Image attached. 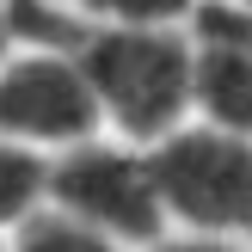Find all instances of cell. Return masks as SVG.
Returning a JSON list of instances; mask_svg holds the SVG:
<instances>
[{"instance_id":"1","label":"cell","mask_w":252,"mask_h":252,"mask_svg":"<svg viewBox=\"0 0 252 252\" xmlns=\"http://www.w3.org/2000/svg\"><path fill=\"white\" fill-rule=\"evenodd\" d=\"M62 43L111 135L148 148L191 117V25H68Z\"/></svg>"},{"instance_id":"2","label":"cell","mask_w":252,"mask_h":252,"mask_svg":"<svg viewBox=\"0 0 252 252\" xmlns=\"http://www.w3.org/2000/svg\"><path fill=\"white\" fill-rule=\"evenodd\" d=\"M142 154H148L166 221L191 234H228V240L252 234V135L185 117Z\"/></svg>"},{"instance_id":"3","label":"cell","mask_w":252,"mask_h":252,"mask_svg":"<svg viewBox=\"0 0 252 252\" xmlns=\"http://www.w3.org/2000/svg\"><path fill=\"white\" fill-rule=\"evenodd\" d=\"M43 203L68 209L74 221L111 234L117 246H148L172 228L160 209L148 154L135 142H74L62 154H49V179H43Z\"/></svg>"},{"instance_id":"4","label":"cell","mask_w":252,"mask_h":252,"mask_svg":"<svg viewBox=\"0 0 252 252\" xmlns=\"http://www.w3.org/2000/svg\"><path fill=\"white\" fill-rule=\"evenodd\" d=\"M98 129H105L98 98L68 43H12L0 56V142L62 154L74 142H93Z\"/></svg>"},{"instance_id":"5","label":"cell","mask_w":252,"mask_h":252,"mask_svg":"<svg viewBox=\"0 0 252 252\" xmlns=\"http://www.w3.org/2000/svg\"><path fill=\"white\" fill-rule=\"evenodd\" d=\"M191 117L252 135V43L228 31H191Z\"/></svg>"},{"instance_id":"6","label":"cell","mask_w":252,"mask_h":252,"mask_svg":"<svg viewBox=\"0 0 252 252\" xmlns=\"http://www.w3.org/2000/svg\"><path fill=\"white\" fill-rule=\"evenodd\" d=\"M6 252H123V246L111 240V234H98V228H86V221H74L68 209L37 203L25 221H12Z\"/></svg>"},{"instance_id":"7","label":"cell","mask_w":252,"mask_h":252,"mask_svg":"<svg viewBox=\"0 0 252 252\" xmlns=\"http://www.w3.org/2000/svg\"><path fill=\"white\" fill-rule=\"evenodd\" d=\"M43 179H49V154L25 142H0V234L43 203Z\"/></svg>"},{"instance_id":"8","label":"cell","mask_w":252,"mask_h":252,"mask_svg":"<svg viewBox=\"0 0 252 252\" xmlns=\"http://www.w3.org/2000/svg\"><path fill=\"white\" fill-rule=\"evenodd\" d=\"M86 25H191L197 0H62Z\"/></svg>"},{"instance_id":"9","label":"cell","mask_w":252,"mask_h":252,"mask_svg":"<svg viewBox=\"0 0 252 252\" xmlns=\"http://www.w3.org/2000/svg\"><path fill=\"white\" fill-rule=\"evenodd\" d=\"M191 31H228V37H246V43H252V12L234 6V0H197Z\"/></svg>"},{"instance_id":"10","label":"cell","mask_w":252,"mask_h":252,"mask_svg":"<svg viewBox=\"0 0 252 252\" xmlns=\"http://www.w3.org/2000/svg\"><path fill=\"white\" fill-rule=\"evenodd\" d=\"M142 252H240V246H234L228 234H191V228H185V234H160V240H148Z\"/></svg>"},{"instance_id":"11","label":"cell","mask_w":252,"mask_h":252,"mask_svg":"<svg viewBox=\"0 0 252 252\" xmlns=\"http://www.w3.org/2000/svg\"><path fill=\"white\" fill-rule=\"evenodd\" d=\"M19 43V25H12V6H0V56Z\"/></svg>"},{"instance_id":"12","label":"cell","mask_w":252,"mask_h":252,"mask_svg":"<svg viewBox=\"0 0 252 252\" xmlns=\"http://www.w3.org/2000/svg\"><path fill=\"white\" fill-rule=\"evenodd\" d=\"M234 6H246V12H252V0H234Z\"/></svg>"},{"instance_id":"13","label":"cell","mask_w":252,"mask_h":252,"mask_svg":"<svg viewBox=\"0 0 252 252\" xmlns=\"http://www.w3.org/2000/svg\"><path fill=\"white\" fill-rule=\"evenodd\" d=\"M0 252H6V240H0Z\"/></svg>"}]
</instances>
